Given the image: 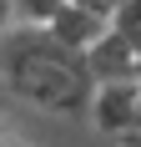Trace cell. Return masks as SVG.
<instances>
[{"label":"cell","mask_w":141,"mask_h":147,"mask_svg":"<svg viewBox=\"0 0 141 147\" xmlns=\"http://www.w3.org/2000/svg\"><path fill=\"white\" fill-rule=\"evenodd\" d=\"M0 81L10 96L41 107V112L91 122V102H96L91 61H86V51L66 46L51 26L15 20L10 30H0Z\"/></svg>","instance_id":"cell-1"},{"label":"cell","mask_w":141,"mask_h":147,"mask_svg":"<svg viewBox=\"0 0 141 147\" xmlns=\"http://www.w3.org/2000/svg\"><path fill=\"white\" fill-rule=\"evenodd\" d=\"M91 122H96V132H106V137H131L136 122H141V76L101 81L96 102H91Z\"/></svg>","instance_id":"cell-2"},{"label":"cell","mask_w":141,"mask_h":147,"mask_svg":"<svg viewBox=\"0 0 141 147\" xmlns=\"http://www.w3.org/2000/svg\"><path fill=\"white\" fill-rule=\"evenodd\" d=\"M86 61H91V76H96V86L101 81H126V76H141V51L136 41H131L126 30H106L96 46H86Z\"/></svg>","instance_id":"cell-3"},{"label":"cell","mask_w":141,"mask_h":147,"mask_svg":"<svg viewBox=\"0 0 141 147\" xmlns=\"http://www.w3.org/2000/svg\"><path fill=\"white\" fill-rule=\"evenodd\" d=\"M51 30H56L66 46H76V51H86V46H96L106 30H111V15L101 10H86V5H76V0H66L56 10V20H51Z\"/></svg>","instance_id":"cell-4"},{"label":"cell","mask_w":141,"mask_h":147,"mask_svg":"<svg viewBox=\"0 0 141 147\" xmlns=\"http://www.w3.org/2000/svg\"><path fill=\"white\" fill-rule=\"evenodd\" d=\"M15 5V20H35V26H51L56 20V10L66 5V0H10Z\"/></svg>","instance_id":"cell-5"},{"label":"cell","mask_w":141,"mask_h":147,"mask_svg":"<svg viewBox=\"0 0 141 147\" xmlns=\"http://www.w3.org/2000/svg\"><path fill=\"white\" fill-rule=\"evenodd\" d=\"M76 5H86V10H101V15H116V5H121V0H76Z\"/></svg>","instance_id":"cell-6"},{"label":"cell","mask_w":141,"mask_h":147,"mask_svg":"<svg viewBox=\"0 0 141 147\" xmlns=\"http://www.w3.org/2000/svg\"><path fill=\"white\" fill-rule=\"evenodd\" d=\"M15 26V5H10V0H0V30H10Z\"/></svg>","instance_id":"cell-7"}]
</instances>
